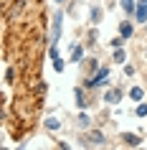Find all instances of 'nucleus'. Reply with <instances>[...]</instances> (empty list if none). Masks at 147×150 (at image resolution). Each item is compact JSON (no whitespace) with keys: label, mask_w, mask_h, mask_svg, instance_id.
<instances>
[{"label":"nucleus","mask_w":147,"mask_h":150,"mask_svg":"<svg viewBox=\"0 0 147 150\" xmlns=\"http://www.w3.org/2000/svg\"><path fill=\"white\" fill-rule=\"evenodd\" d=\"M107 76H109V69H107V66H101V69L94 74L91 79L86 81V87H99V84H104V81H107Z\"/></svg>","instance_id":"1"},{"label":"nucleus","mask_w":147,"mask_h":150,"mask_svg":"<svg viewBox=\"0 0 147 150\" xmlns=\"http://www.w3.org/2000/svg\"><path fill=\"white\" fill-rule=\"evenodd\" d=\"M61 28H63V13H56L53 16V28H51V41L61 38Z\"/></svg>","instance_id":"2"},{"label":"nucleus","mask_w":147,"mask_h":150,"mask_svg":"<svg viewBox=\"0 0 147 150\" xmlns=\"http://www.w3.org/2000/svg\"><path fill=\"white\" fill-rule=\"evenodd\" d=\"M81 142H84V145H104V142H107V137H104L101 132H89Z\"/></svg>","instance_id":"3"},{"label":"nucleus","mask_w":147,"mask_h":150,"mask_svg":"<svg viewBox=\"0 0 147 150\" xmlns=\"http://www.w3.org/2000/svg\"><path fill=\"white\" fill-rule=\"evenodd\" d=\"M51 64H53V69L58 71V74L63 71V59H61V54H58L56 46H51Z\"/></svg>","instance_id":"4"},{"label":"nucleus","mask_w":147,"mask_h":150,"mask_svg":"<svg viewBox=\"0 0 147 150\" xmlns=\"http://www.w3.org/2000/svg\"><path fill=\"white\" fill-rule=\"evenodd\" d=\"M134 16H137L139 23H147V0H139L137 8H134Z\"/></svg>","instance_id":"5"},{"label":"nucleus","mask_w":147,"mask_h":150,"mask_svg":"<svg viewBox=\"0 0 147 150\" xmlns=\"http://www.w3.org/2000/svg\"><path fill=\"white\" fill-rule=\"evenodd\" d=\"M119 99H122V89H109L104 94V102L107 104H119Z\"/></svg>","instance_id":"6"},{"label":"nucleus","mask_w":147,"mask_h":150,"mask_svg":"<svg viewBox=\"0 0 147 150\" xmlns=\"http://www.w3.org/2000/svg\"><path fill=\"white\" fill-rule=\"evenodd\" d=\"M76 125L81 127V130H89V127H91V117H89L86 112H81V115H79V120H76Z\"/></svg>","instance_id":"7"},{"label":"nucleus","mask_w":147,"mask_h":150,"mask_svg":"<svg viewBox=\"0 0 147 150\" xmlns=\"http://www.w3.org/2000/svg\"><path fill=\"white\" fill-rule=\"evenodd\" d=\"M122 140L127 142V145H132V148H137L139 142H142V140H139V137H137L134 132H124V135H122Z\"/></svg>","instance_id":"8"},{"label":"nucleus","mask_w":147,"mask_h":150,"mask_svg":"<svg viewBox=\"0 0 147 150\" xmlns=\"http://www.w3.org/2000/svg\"><path fill=\"white\" fill-rule=\"evenodd\" d=\"M71 61H84V46H74L71 48Z\"/></svg>","instance_id":"9"},{"label":"nucleus","mask_w":147,"mask_h":150,"mask_svg":"<svg viewBox=\"0 0 147 150\" xmlns=\"http://www.w3.org/2000/svg\"><path fill=\"white\" fill-rule=\"evenodd\" d=\"M129 97L134 99V102H142V99H145V89H142V87H132L129 89Z\"/></svg>","instance_id":"10"},{"label":"nucleus","mask_w":147,"mask_h":150,"mask_svg":"<svg viewBox=\"0 0 147 150\" xmlns=\"http://www.w3.org/2000/svg\"><path fill=\"white\" fill-rule=\"evenodd\" d=\"M89 21H91L94 25L101 21V8H96V5H91V10H89Z\"/></svg>","instance_id":"11"},{"label":"nucleus","mask_w":147,"mask_h":150,"mask_svg":"<svg viewBox=\"0 0 147 150\" xmlns=\"http://www.w3.org/2000/svg\"><path fill=\"white\" fill-rule=\"evenodd\" d=\"M74 97H76V104H79V107H86V104H89V99H86V94H84V89H79V87H76Z\"/></svg>","instance_id":"12"},{"label":"nucleus","mask_w":147,"mask_h":150,"mask_svg":"<svg viewBox=\"0 0 147 150\" xmlns=\"http://www.w3.org/2000/svg\"><path fill=\"white\" fill-rule=\"evenodd\" d=\"M132 31H134V28H132V23H122V25H119V36H122V38H129Z\"/></svg>","instance_id":"13"},{"label":"nucleus","mask_w":147,"mask_h":150,"mask_svg":"<svg viewBox=\"0 0 147 150\" xmlns=\"http://www.w3.org/2000/svg\"><path fill=\"white\" fill-rule=\"evenodd\" d=\"M43 125H46V130H51V132H53V130H58V127H61V122H58L56 117H46V122H43Z\"/></svg>","instance_id":"14"},{"label":"nucleus","mask_w":147,"mask_h":150,"mask_svg":"<svg viewBox=\"0 0 147 150\" xmlns=\"http://www.w3.org/2000/svg\"><path fill=\"white\" fill-rule=\"evenodd\" d=\"M137 117H147V104L145 102H137Z\"/></svg>","instance_id":"15"},{"label":"nucleus","mask_w":147,"mask_h":150,"mask_svg":"<svg viewBox=\"0 0 147 150\" xmlns=\"http://www.w3.org/2000/svg\"><path fill=\"white\" fill-rule=\"evenodd\" d=\"M122 8L127 10V13H132V10L137 8V5H134V0H122Z\"/></svg>","instance_id":"16"},{"label":"nucleus","mask_w":147,"mask_h":150,"mask_svg":"<svg viewBox=\"0 0 147 150\" xmlns=\"http://www.w3.org/2000/svg\"><path fill=\"white\" fill-rule=\"evenodd\" d=\"M124 59H127V56H124V51H122V48H117V51H114V61H117V64H122Z\"/></svg>","instance_id":"17"},{"label":"nucleus","mask_w":147,"mask_h":150,"mask_svg":"<svg viewBox=\"0 0 147 150\" xmlns=\"http://www.w3.org/2000/svg\"><path fill=\"white\" fill-rule=\"evenodd\" d=\"M124 74H127V76H132V74H134V66H132V64H127V66H124Z\"/></svg>","instance_id":"18"},{"label":"nucleus","mask_w":147,"mask_h":150,"mask_svg":"<svg viewBox=\"0 0 147 150\" xmlns=\"http://www.w3.org/2000/svg\"><path fill=\"white\" fill-rule=\"evenodd\" d=\"M124 41H127V38H114V41H112V46H114V48H119V46L124 43Z\"/></svg>","instance_id":"19"},{"label":"nucleus","mask_w":147,"mask_h":150,"mask_svg":"<svg viewBox=\"0 0 147 150\" xmlns=\"http://www.w3.org/2000/svg\"><path fill=\"white\" fill-rule=\"evenodd\" d=\"M56 3H66V0H56Z\"/></svg>","instance_id":"20"}]
</instances>
